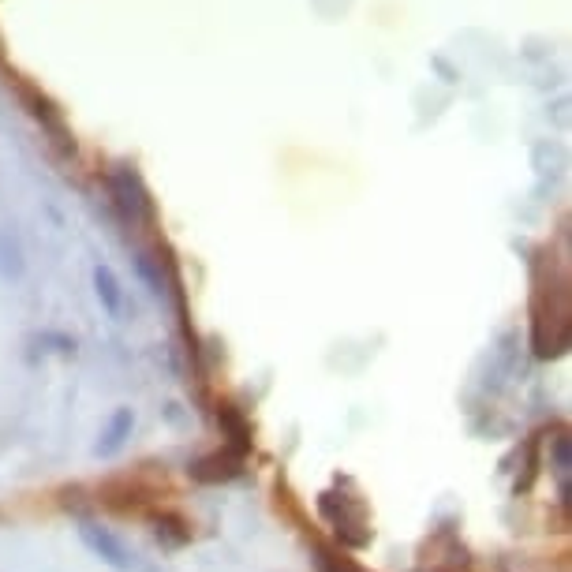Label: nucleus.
<instances>
[{
    "label": "nucleus",
    "instance_id": "obj_1",
    "mask_svg": "<svg viewBox=\"0 0 572 572\" xmlns=\"http://www.w3.org/2000/svg\"><path fill=\"white\" fill-rule=\"evenodd\" d=\"M12 83H15V90H19L23 105H30V116H34V120H38V124H42V128L49 131V135H53V143H57L60 150H68V154H72V150H75V139L68 135V128H64V116L57 113V105L45 98L38 86L23 83L19 75H12Z\"/></svg>",
    "mask_w": 572,
    "mask_h": 572
},
{
    "label": "nucleus",
    "instance_id": "obj_2",
    "mask_svg": "<svg viewBox=\"0 0 572 572\" xmlns=\"http://www.w3.org/2000/svg\"><path fill=\"white\" fill-rule=\"evenodd\" d=\"M109 187H113L116 206L124 210V217H128V221H146V217L154 214L150 195H146V187H143V180H139V172H135V169L120 165V169L109 176Z\"/></svg>",
    "mask_w": 572,
    "mask_h": 572
},
{
    "label": "nucleus",
    "instance_id": "obj_3",
    "mask_svg": "<svg viewBox=\"0 0 572 572\" xmlns=\"http://www.w3.org/2000/svg\"><path fill=\"white\" fill-rule=\"evenodd\" d=\"M79 539H83V546L101 561V565H109V569H116V572H128L131 569L128 546L120 543V539H116V535L105 528V524L83 520V524H79Z\"/></svg>",
    "mask_w": 572,
    "mask_h": 572
},
{
    "label": "nucleus",
    "instance_id": "obj_4",
    "mask_svg": "<svg viewBox=\"0 0 572 572\" xmlns=\"http://www.w3.org/2000/svg\"><path fill=\"white\" fill-rule=\"evenodd\" d=\"M240 472H244V453H236V449L210 453L191 464V479H199V483H229Z\"/></svg>",
    "mask_w": 572,
    "mask_h": 572
},
{
    "label": "nucleus",
    "instance_id": "obj_5",
    "mask_svg": "<svg viewBox=\"0 0 572 572\" xmlns=\"http://www.w3.org/2000/svg\"><path fill=\"white\" fill-rule=\"evenodd\" d=\"M131 430H135V412H131V408H116L105 434H101V442L94 445V453H98V457H116V453L124 449V442L131 438Z\"/></svg>",
    "mask_w": 572,
    "mask_h": 572
},
{
    "label": "nucleus",
    "instance_id": "obj_6",
    "mask_svg": "<svg viewBox=\"0 0 572 572\" xmlns=\"http://www.w3.org/2000/svg\"><path fill=\"white\" fill-rule=\"evenodd\" d=\"M27 273V255H23V244L12 229L0 225V281H19Z\"/></svg>",
    "mask_w": 572,
    "mask_h": 572
},
{
    "label": "nucleus",
    "instance_id": "obj_7",
    "mask_svg": "<svg viewBox=\"0 0 572 572\" xmlns=\"http://www.w3.org/2000/svg\"><path fill=\"white\" fill-rule=\"evenodd\" d=\"M94 292H98L105 315L109 318L124 315V288H120V281H116V273L109 266H94Z\"/></svg>",
    "mask_w": 572,
    "mask_h": 572
},
{
    "label": "nucleus",
    "instance_id": "obj_8",
    "mask_svg": "<svg viewBox=\"0 0 572 572\" xmlns=\"http://www.w3.org/2000/svg\"><path fill=\"white\" fill-rule=\"evenodd\" d=\"M217 423H221V427H225V434H229V449H236V453H247V449H251V427H247L244 423V415L236 412V408H229V404H225V408H221V412H217Z\"/></svg>",
    "mask_w": 572,
    "mask_h": 572
},
{
    "label": "nucleus",
    "instance_id": "obj_9",
    "mask_svg": "<svg viewBox=\"0 0 572 572\" xmlns=\"http://www.w3.org/2000/svg\"><path fill=\"white\" fill-rule=\"evenodd\" d=\"M154 535H158L161 546H184L187 539H191L184 520H176V516H158V520H154Z\"/></svg>",
    "mask_w": 572,
    "mask_h": 572
},
{
    "label": "nucleus",
    "instance_id": "obj_10",
    "mask_svg": "<svg viewBox=\"0 0 572 572\" xmlns=\"http://www.w3.org/2000/svg\"><path fill=\"white\" fill-rule=\"evenodd\" d=\"M322 569L326 572H359L356 565H348L344 558H333V554H322Z\"/></svg>",
    "mask_w": 572,
    "mask_h": 572
}]
</instances>
